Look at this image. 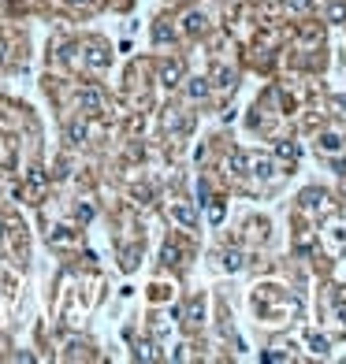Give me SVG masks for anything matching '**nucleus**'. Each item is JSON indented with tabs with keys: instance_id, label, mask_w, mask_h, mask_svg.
<instances>
[{
	"instance_id": "9",
	"label": "nucleus",
	"mask_w": 346,
	"mask_h": 364,
	"mask_svg": "<svg viewBox=\"0 0 346 364\" xmlns=\"http://www.w3.org/2000/svg\"><path fill=\"white\" fill-rule=\"evenodd\" d=\"M186 30H190V34L201 30V15H190V19H186Z\"/></svg>"
},
{
	"instance_id": "4",
	"label": "nucleus",
	"mask_w": 346,
	"mask_h": 364,
	"mask_svg": "<svg viewBox=\"0 0 346 364\" xmlns=\"http://www.w3.org/2000/svg\"><path fill=\"white\" fill-rule=\"evenodd\" d=\"M320 145H324V149H328V152H335V149H339V145H342V141H339V138H335V134H324V138H320Z\"/></svg>"
},
{
	"instance_id": "3",
	"label": "nucleus",
	"mask_w": 346,
	"mask_h": 364,
	"mask_svg": "<svg viewBox=\"0 0 346 364\" xmlns=\"http://www.w3.org/2000/svg\"><path fill=\"white\" fill-rule=\"evenodd\" d=\"M171 212H175V219H182V223H197V216L190 212V208H171Z\"/></svg>"
},
{
	"instance_id": "7",
	"label": "nucleus",
	"mask_w": 346,
	"mask_h": 364,
	"mask_svg": "<svg viewBox=\"0 0 346 364\" xmlns=\"http://www.w3.org/2000/svg\"><path fill=\"white\" fill-rule=\"evenodd\" d=\"M209 219H213V223H220V219H224V208H220V205H209Z\"/></svg>"
},
{
	"instance_id": "5",
	"label": "nucleus",
	"mask_w": 346,
	"mask_h": 364,
	"mask_svg": "<svg viewBox=\"0 0 346 364\" xmlns=\"http://www.w3.org/2000/svg\"><path fill=\"white\" fill-rule=\"evenodd\" d=\"M160 256H164V264H175L179 260V249L175 245H164V253H160Z\"/></svg>"
},
{
	"instance_id": "2",
	"label": "nucleus",
	"mask_w": 346,
	"mask_h": 364,
	"mask_svg": "<svg viewBox=\"0 0 346 364\" xmlns=\"http://www.w3.org/2000/svg\"><path fill=\"white\" fill-rule=\"evenodd\" d=\"M275 152H280V160H298V145H287V141H283Z\"/></svg>"
},
{
	"instance_id": "6",
	"label": "nucleus",
	"mask_w": 346,
	"mask_h": 364,
	"mask_svg": "<svg viewBox=\"0 0 346 364\" xmlns=\"http://www.w3.org/2000/svg\"><path fill=\"white\" fill-rule=\"evenodd\" d=\"M190 93H194V97H205V93H209V85L197 78V82H190Z\"/></svg>"
},
{
	"instance_id": "8",
	"label": "nucleus",
	"mask_w": 346,
	"mask_h": 364,
	"mask_svg": "<svg viewBox=\"0 0 346 364\" xmlns=\"http://www.w3.org/2000/svg\"><path fill=\"white\" fill-rule=\"evenodd\" d=\"M216 78H220L216 85H231V78H235V74H231V71H224V67H220V71H216Z\"/></svg>"
},
{
	"instance_id": "10",
	"label": "nucleus",
	"mask_w": 346,
	"mask_h": 364,
	"mask_svg": "<svg viewBox=\"0 0 346 364\" xmlns=\"http://www.w3.org/2000/svg\"><path fill=\"white\" fill-rule=\"evenodd\" d=\"M291 8H309V0H287Z\"/></svg>"
},
{
	"instance_id": "1",
	"label": "nucleus",
	"mask_w": 346,
	"mask_h": 364,
	"mask_svg": "<svg viewBox=\"0 0 346 364\" xmlns=\"http://www.w3.org/2000/svg\"><path fill=\"white\" fill-rule=\"evenodd\" d=\"M224 264L231 267V271H238V267H242V253H238V249H231V253H224Z\"/></svg>"
}]
</instances>
